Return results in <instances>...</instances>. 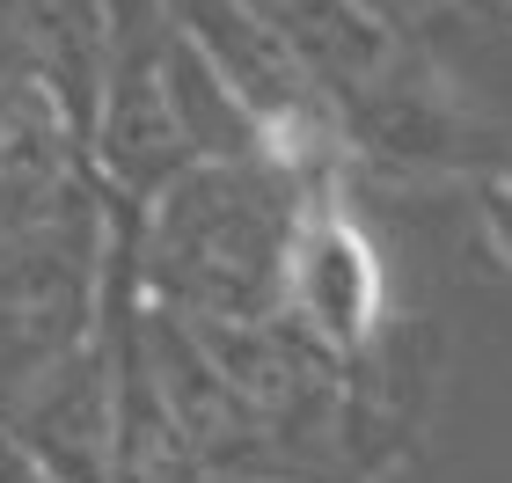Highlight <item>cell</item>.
Here are the masks:
<instances>
[{"label":"cell","instance_id":"11","mask_svg":"<svg viewBox=\"0 0 512 483\" xmlns=\"http://www.w3.org/2000/svg\"><path fill=\"white\" fill-rule=\"evenodd\" d=\"M505 30H512V8H505Z\"/></svg>","mask_w":512,"mask_h":483},{"label":"cell","instance_id":"7","mask_svg":"<svg viewBox=\"0 0 512 483\" xmlns=\"http://www.w3.org/2000/svg\"><path fill=\"white\" fill-rule=\"evenodd\" d=\"M242 8L308 59V74L337 96V110L359 103L395 59V37L359 8V0H242Z\"/></svg>","mask_w":512,"mask_h":483},{"label":"cell","instance_id":"1","mask_svg":"<svg viewBox=\"0 0 512 483\" xmlns=\"http://www.w3.org/2000/svg\"><path fill=\"white\" fill-rule=\"evenodd\" d=\"M293 213H300V176L278 169L271 154L183 161L147 205H132L139 293L191 322L278 315Z\"/></svg>","mask_w":512,"mask_h":483},{"label":"cell","instance_id":"6","mask_svg":"<svg viewBox=\"0 0 512 483\" xmlns=\"http://www.w3.org/2000/svg\"><path fill=\"white\" fill-rule=\"evenodd\" d=\"M81 183H88V154L74 140V125L59 118V103L22 66L0 59V227L52 213Z\"/></svg>","mask_w":512,"mask_h":483},{"label":"cell","instance_id":"4","mask_svg":"<svg viewBox=\"0 0 512 483\" xmlns=\"http://www.w3.org/2000/svg\"><path fill=\"white\" fill-rule=\"evenodd\" d=\"M388 315V271L366 220L344 198V176L300 183V213L278 271V322L322 359H352L374 344Z\"/></svg>","mask_w":512,"mask_h":483},{"label":"cell","instance_id":"2","mask_svg":"<svg viewBox=\"0 0 512 483\" xmlns=\"http://www.w3.org/2000/svg\"><path fill=\"white\" fill-rule=\"evenodd\" d=\"M125 205L96 176L52 213L0 227V410L103 330V279Z\"/></svg>","mask_w":512,"mask_h":483},{"label":"cell","instance_id":"3","mask_svg":"<svg viewBox=\"0 0 512 483\" xmlns=\"http://www.w3.org/2000/svg\"><path fill=\"white\" fill-rule=\"evenodd\" d=\"M169 22L191 37V52L220 74V88L242 103V118L256 125V140L278 169H293L300 183L344 176L352 161V132H344L337 96L308 74V59L293 52L278 30H264L242 0H169Z\"/></svg>","mask_w":512,"mask_h":483},{"label":"cell","instance_id":"8","mask_svg":"<svg viewBox=\"0 0 512 483\" xmlns=\"http://www.w3.org/2000/svg\"><path fill=\"white\" fill-rule=\"evenodd\" d=\"M359 8L374 15L395 44H417V37L432 30V22H447V15H454V0H359Z\"/></svg>","mask_w":512,"mask_h":483},{"label":"cell","instance_id":"5","mask_svg":"<svg viewBox=\"0 0 512 483\" xmlns=\"http://www.w3.org/2000/svg\"><path fill=\"white\" fill-rule=\"evenodd\" d=\"M110 52H118V8L110 0H0V59L22 66L59 103V118L74 125L81 147L103 103Z\"/></svg>","mask_w":512,"mask_h":483},{"label":"cell","instance_id":"10","mask_svg":"<svg viewBox=\"0 0 512 483\" xmlns=\"http://www.w3.org/2000/svg\"><path fill=\"white\" fill-rule=\"evenodd\" d=\"M454 8H483V15H505L512 0H454Z\"/></svg>","mask_w":512,"mask_h":483},{"label":"cell","instance_id":"12","mask_svg":"<svg viewBox=\"0 0 512 483\" xmlns=\"http://www.w3.org/2000/svg\"><path fill=\"white\" fill-rule=\"evenodd\" d=\"M242 483H249V476H242Z\"/></svg>","mask_w":512,"mask_h":483},{"label":"cell","instance_id":"9","mask_svg":"<svg viewBox=\"0 0 512 483\" xmlns=\"http://www.w3.org/2000/svg\"><path fill=\"white\" fill-rule=\"evenodd\" d=\"M476 205H483V227H491V249L512 264V169H505V176H483Z\"/></svg>","mask_w":512,"mask_h":483}]
</instances>
